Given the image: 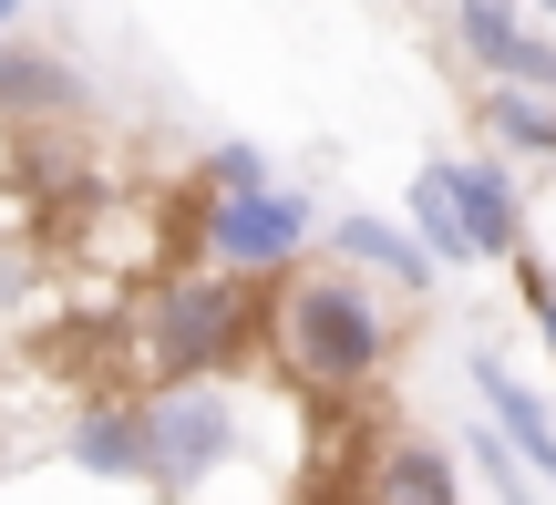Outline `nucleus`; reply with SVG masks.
<instances>
[{"mask_svg": "<svg viewBox=\"0 0 556 505\" xmlns=\"http://www.w3.org/2000/svg\"><path fill=\"white\" fill-rule=\"evenodd\" d=\"M516 11H526V21H536V11H546V21H556V0H516Z\"/></svg>", "mask_w": 556, "mask_h": 505, "instance_id": "a211bd4d", "label": "nucleus"}, {"mask_svg": "<svg viewBox=\"0 0 556 505\" xmlns=\"http://www.w3.org/2000/svg\"><path fill=\"white\" fill-rule=\"evenodd\" d=\"M62 454H73L93 485H144V413L135 403H83L73 433H62Z\"/></svg>", "mask_w": 556, "mask_h": 505, "instance_id": "6e6552de", "label": "nucleus"}, {"mask_svg": "<svg viewBox=\"0 0 556 505\" xmlns=\"http://www.w3.org/2000/svg\"><path fill=\"white\" fill-rule=\"evenodd\" d=\"M330 268H351V279H361V268H371V279L413 289V300H422V289H433V258H422V248L402 238L392 217H330Z\"/></svg>", "mask_w": 556, "mask_h": 505, "instance_id": "1a4fd4ad", "label": "nucleus"}, {"mask_svg": "<svg viewBox=\"0 0 556 505\" xmlns=\"http://www.w3.org/2000/svg\"><path fill=\"white\" fill-rule=\"evenodd\" d=\"M144 413V485H165L176 505H217V485H238L258 505H299V454H268L258 433L289 413V392L217 371V382H155L135 392Z\"/></svg>", "mask_w": 556, "mask_h": 505, "instance_id": "f257e3e1", "label": "nucleus"}, {"mask_svg": "<svg viewBox=\"0 0 556 505\" xmlns=\"http://www.w3.org/2000/svg\"><path fill=\"white\" fill-rule=\"evenodd\" d=\"M526 300H536V330H546V351H556V279H546V268H526Z\"/></svg>", "mask_w": 556, "mask_h": 505, "instance_id": "dca6fc26", "label": "nucleus"}, {"mask_svg": "<svg viewBox=\"0 0 556 505\" xmlns=\"http://www.w3.org/2000/svg\"><path fill=\"white\" fill-rule=\"evenodd\" d=\"M443 186H454V217H464V238H475V258H526V197H516V176H505L495 155L443 165Z\"/></svg>", "mask_w": 556, "mask_h": 505, "instance_id": "0eeeda50", "label": "nucleus"}, {"mask_svg": "<svg viewBox=\"0 0 556 505\" xmlns=\"http://www.w3.org/2000/svg\"><path fill=\"white\" fill-rule=\"evenodd\" d=\"M464 485H484L495 505H536V475L505 454V433H495V424H475V433H464Z\"/></svg>", "mask_w": 556, "mask_h": 505, "instance_id": "ddd939ff", "label": "nucleus"}, {"mask_svg": "<svg viewBox=\"0 0 556 505\" xmlns=\"http://www.w3.org/2000/svg\"><path fill=\"white\" fill-rule=\"evenodd\" d=\"M83 83L62 73L52 52H21V41H0V114H73Z\"/></svg>", "mask_w": 556, "mask_h": 505, "instance_id": "f8f14e48", "label": "nucleus"}, {"mask_svg": "<svg viewBox=\"0 0 556 505\" xmlns=\"http://www.w3.org/2000/svg\"><path fill=\"white\" fill-rule=\"evenodd\" d=\"M484 135H495L505 155H556V103H536V93H484Z\"/></svg>", "mask_w": 556, "mask_h": 505, "instance_id": "4468645a", "label": "nucleus"}, {"mask_svg": "<svg viewBox=\"0 0 556 505\" xmlns=\"http://www.w3.org/2000/svg\"><path fill=\"white\" fill-rule=\"evenodd\" d=\"M454 41L464 62L484 73V93H536L556 103V31L526 21L516 0H454Z\"/></svg>", "mask_w": 556, "mask_h": 505, "instance_id": "39448f33", "label": "nucleus"}, {"mask_svg": "<svg viewBox=\"0 0 556 505\" xmlns=\"http://www.w3.org/2000/svg\"><path fill=\"white\" fill-rule=\"evenodd\" d=\"M258 186H278V165L258 144H217V155H206V197H258Z\"/></svg>", "mask_w": 556, "mask_h": 505, "instance_id": "2eb2a0df", "label": "nucleus"}, {"mask_svg": "<svg viewBox=\"0 0 556 505\" xmlns=\"http://www.w3.org/2000/svg\"><path fill=\"white\" fill-rule=\"evenodd\" d=\"M309 238H319V217H309V197H289V186L197 197V268H217V279H238V289L289 279V268L309 258Z\"/></svg>", "mask_w": 556, "mask_h": 505, "instance_id": "20e7f679", "label": "nucleus"}, {"mask_svg": "<svg viewBox=\"0 0 556 505\" xmlns=\"http://www.w3.org/2000/svg\"><path fill=\"white\" fill-rule=\"evenodd\" d=\"M381 505H464V465L443 444H392L381 454Z\"/></svg>", "mask_w": 556, "mask_h": 505, "instance_id": "9b49d317", "label": "nucleus"}, {"mask_svg": "<svg viewBox=\"0 0 556 505\" xmlns=\"http://www.w3.org/2000/svg\"><path fill=\"white\" fill-rule=\"evenodd\" d=\"M135 351H144V392L155 382H217V371H238L258 351V289L217 279V268H176L135 310Z\"/></svg>", "mask_w": 556, "mask_h": 505, "instance_id": "7ed1b4c3", "label": "nucleus"}, {"mask_svg": "<svg viewBox=\"0 0 556 505\" xmlns=\"http://www.w3.org/2000/svg\"><path fill=\"white\" fill-rule=\"evenodd\" d=\"M464 371H475V392H484V424L505 433V454H516L526 475H546V485H556V413H546V392H526L516 371L495 362V351H464Z\"/></svg>", "mask_w": 556, "mask_h": 505, "instance_id": "423d86ee", "label": "nucleus"}, {"mask_svg": "<svg viewBox=\"0 0 556 505\" xmlns=\"http://www.w3.org/2000/svg\"><path fill=\"white\" fill-rule=\"evenodd\" d=\"M402 238L422 248L433 268H475V238H464V217H454V186H443V155L433 165H413V227Z\"/></svg>", "mask_w": 556, "mask_h": 505, "instance_id": "9d476101", "label": "nucleus"}, {"mask_svg": "<svg viewBox=\"0 0 556 505\" xmlns=\"http://www.w3.org/2000/svg\"><path fill=\"white\" fill-rule=\"evenodd\" d=\"M21 11H31V0H0V31H11V21H21Z\"/></svg>", "mask_w": 556, "mask_h": 505, "instance_id": "f3484780", "label": "nucleus"}, {"mask_svg": "<svg viewBox=\"0 0 556 505\" xmlns=\"http://www.w3.org/2000/svg\"><path fill=\"white\" fill-rule=\"evenodd\" d=\"M392 300L330 258H299L289 279L258 289V351L289 403H361L392 371Z\"/></svg>", "mask_w": 556, "mask_h": 505, "instance_id": "f03ea898", "label": "nucleus"}]
</instances>
